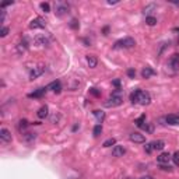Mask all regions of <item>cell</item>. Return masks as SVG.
I'll return each mask as SVG.
<instances>
[{
	"mask_svg": "<svg viewBox=\"0 0 179 179\" xmlns=\"http://www.w3.org/2000/svg\"><path fill=\"white\" fill-rule=\"evenodd\" d=\"M134 45H136V41L133 38H130V36H127L125 39L115 42L113 49H131V48H134Z\"/></svg>",
	"mask_w": 179,
	"mask_h": 179,
	"instance_id": "obj_1",
	"label": "cell"
},
{
	"mask_svg": "<svg viewBox=\"0 0 179 179\" xmlns=\"http://www.w3.org/2000/svg\"><path fill=\"white\" fill-rule=\"evenodd\" d=\"M122 102H123V97H122V95L112 94L111 97H109L108 99L103 102V106H106V108H115V106L122 105Z\"/></svg>",
	"mask_w": 179,
	"mask_h": 179,
	"instance_id": "obj_2",
	"label": "cell"
},
{
	"mask_svg": "<svg viewBox=\"0 0 179 179\" xmlns=\"http://www.w3.org/2000/svg\"><path fill=\"white\" fill-rule=\"evenodd\" d=\"M168 67L172 69L173 71H178L179 70V53H173L172 56L168 60Z\"/></svg>",
	"mask_w": 179,
	"mask_h": 179,
	"instance_id": "obj_3",
	"label": "cell"
},
{
	"mask_svg": "<svg viewBox=\"0 0 179 179\" xmlns=\"http://www.w3.org/2000/svg\"><path fill=\"white\" fill-rule=\"evenodd\" d=\"M55 8H56V16L57 17H62V16H64L66 13H69V6L66 4V3H62V2H57L55 4Z\"/></svg>",
	"mask_w": 179,
	"mask_h": 179,
	"instance_id": "obj_4",
	"label": "cell"
},
{
	"mask_svg": "<svg viewBox=\"0 0 179 179\" xmlns=\"http://www.w3.org/2000/svg\"><path fill=\"white\" fill-rule=\"evenodd\" d=\"M150 102H151L150 94H148L147 91H141V90H140V91H139V99H137V103H140V105H148Z\"/></svg>",
	"mask_w": 179,
	"mask_h": 179,
	"instance_id": "obj_5",
	"label": "cell"
},
{
	"mask_svg": "<svg viewBox=\"0 0 179 179\" xmlns=\"http://www.w3.org/2000/svg\"><path fill=\"white\" fill-rule=\"evenodd\" d=\"M45 25H46V22H45V20L41 18V17H36V18H34L32 21L30 22V28H31V30H39V28H45Z\"/></svg>",
	"mask_w": 179,
	"mask_h": 179,
	"instance_id": "obj_6",
	"label": "cell"
},
{
	"mask_svg": "<svg viewBox=\"0 0 179 179\" xmlns=\"http://www.w3.org/2000/svg\"><path fill=\"white\" fill-rule=\"evenodd\" d=\"M44 73H45V67L44 66L34 67V69L31 70V73H30V80H35V78H38L39 76H42Z\"/></svg>",
	"mask_w": 179,
	"mask_h": 179,
	"instance_id": "obj_7",
	"label": "cell"
},
{
	"mask_svg": "<svg viewBox=\"0 0 179 179\" xmlns=\"http://www.w3.org/2000/svg\"><path fill=\"white\" fill-rule=\"evenodd\" d=\"M129 139H130V141H133V143H139V144H141V143H145V137H144V134L137 133V131H134V133H130Z\"/></svg>",
	"mask_w": 179,
	"mask_h": 179,
	"instance_id": "obj_8",
	"label": "cell"
},
{
	"mask_svg": "<svg viewBox=\"0 0 179 179\" xmlns=\"http://www.w3.org/2000/svg\"><path fill=\"white\" fill-rule=\"evenodd\" d=\"M172 159V155H171L169 153H162V154H159L158 157H157V162H158L159 165H162V164H168V162Z\"/></svg>",
	"mask_w": 179,
	"mask_h": 179,
	"instance_id": "obj_9",
	"label": "cell"
},
{
	"mask_svg": "<svg viewBox=\"0 0 179 179\" xmlns=\"http://www.w3.org/2000/svg\"><path fill=\"white\" fill-rule=\"evenodd\" d=\"M48 90H52L55 94H60V92H62V83L59 80L52 81V83L48 85Z\"/></svg>",
	"mask_w": 179,
	"mask_h": 179,
	"instance_id": "obj_10",
	"label": "cell"
},
{
	"mask_svg": "<svg viewBox=\"0 0 179 179\" xmlns=\"http://www.w3.org/2000/svg\"><path fill=\"white\" fill-rule=\"evenodd\" d=\"M125 153H126V148L123 147V145H115L113 148H112V155L113 157H123L125 155Z\"/></svg>",
	"mask_w": 179,
	"mask_h": 179,
	"instance_id": "obj_11",
	"label": "cell"
},
{
	"mask_svg": "<svg viewBox=\"0 0 179 179\" xmlns=\"http://www.w3.org/2000/svg\"><path fill=\"white\" fill-rule=\"evenodd\" d=\"M0 140L4 143H10L11 141V133L7 130V129H0Z\"/></svg>",
	"mask_w": 179,
	"mask_h": 179,
	"instance_id": "obj_12",
	"label": "cell"
},
{
	"mask_svg": "<svg viewBox=\"0 0 179 179\" xmlns=\"http://www.w3.org/2000/svg\"><path fill=\"white\" fill-rule=\"evenodd\" d=\"M27 49H28V41L24 38V39H22V41L16 46V50H17V53H18V55H22V53H24Z\"/></svg>",
	"mask_w": 179,
	"mask_h": 179,
	"instance_id": "obj_13",
	"label": "cell"
},
{
	"mask_svg": "<svg viewBox=\"0 0 179 179\" xmlns=\"http://www.w3.org/2000/svg\"><path fill=\"white\" fill-rule=\"evenodd\" d=\"M46 91H48V87H44V88H38L36 91L31 92L28 97H30V98H41V97H44V95L46 94Z\"/></svg>",
	"mask_w": 179,
	"mask_h": 179,
	"instance_id": "obj_14",
	"label": "cell"
},
{
	"mask_svg": "<svg viewBox=\"0 0 179 179\" xmlns=\"http://www.w3.org/2000/svg\"><path fill=\"white\" fill-rule=\"evenodd\" d=\"M35 42H36V45H41V46H48V45H49V38L45 35H36Z\"/></svg>",
	"mask_w": 179,
	"mask_h": 179,
	"instance_id": "obj_15",
	"label": "cell"
},
{
	"mask_svg": "<svg viewBox=\"0 0 179 179\" xmlns=\"http://www.w3.org/2000/svg\"><path fill=\"white\" fill-rule=\"evenodd\" d=\"M85 60H87V63H88V66L91 67V69L97 67L98 60H97V57H95V55H87L85 56Z\"/></svg>",
	"mask_w": 179,
	"mask_h": 179,
	"instance_id": "obj_16",
	"label": "cell"
},
{
	"mask_svg": "<svg viewBox=\"0 0 179 179\" xmlns=\"http://www.w3.org/2000/svg\"><path fill=\"white\" fill-rule=\"evenodd\" d=\"M165 122L168 123V125H179V116H176V115H168L167 117H165Z\"/></svg>",
	"mask_w": 179,
	"mask_h": 179,
	"instance_id": "obj_17",
	"label": "cell"
},
{
	"mask_svg": "<svg viewBox=\"0 0 179 179\" xmlns=\"http://www.w3.org/2000/svg\"><path fill=\"white\" fill-rule=\"evenodd\" d=\"M38 117L39 119H45V117L48 116V115H49V108H48L46 105H44V106H41V108H39V111H38Z\"/></svg>",
	"mask_w": 179,
	"mask_h": 179,
	"instance_id": "obj_18",
	"label": "cell"
},
{
	"mask_svg": "<svg viewBox=\"0 0 179 179\" xmlns=\"http://www.w3.org/2000/svg\"><path fill=\"white\" fill-rule=\"evenodd\" d=\"M92 113H94V116L97 117L98 123L101 125V123L103 122V119H105V112H103V111H99V109H97V111H94Z\"/></svg>",
	"mask_w": 179,
	"mask_h": 179,
	"instance_id": "obj_19",
	"label": "cell"
},
{
	"mask_svg": "<svg viewBox=\"0 0 179 179\" xmlns=\"http://www.w3.org/2000/svg\"><path fill=\"white\" fill-rule=\"evenodd\" d=\"M153 74H154V70L151 69V67H144V69L141 70V76H143V78H150Z\"/></svg>",
	"mask_w": 179,
	"mask_h": 179,
	"instance_id": "obj_20",
	"label": "cell"
},
{
	"mask_svg": "<svg viewBox=\"0 0 179 179\" xmlns=\"http://www.w3.org/2000/svg\"><path fill=\"white\" fill-rule=\"evenodd\" d=\"M140 127L143 129V130L145 131V133H148V134H151L154 131V126H153V123H143L141 126H140Z\"/></svg>",
	"mask_w": 179,
	"mask_h": 179,
	"instance_id": "obj_21",
	"label": "cell"
},
{
	"mask_svg": "<svg viewBox=\"0 0 179 179\" xmlns=\"http://www.w3.org/2000/svg\"><path fill=\"white\" fill-rule=\"evenodd\" d=\"M153 147H154V150L161 151V150H164L165 143L162 141V140H155V141H153Z\"/></svg>",
	"mask_w": 179,
	"mask_h": 179,
	"instance_id": "obj_22",
	"label": "cell"
},
{
	"mask_svg": "<svg viewBox=\"0 0 179 179\" xmlns=\"http://www.w3.org/2000/svg\"><path fill=\"white\" fill-rule=\"evenodd\" d=\"M145 24L150 25V27H154V25L157 24V18L153 17V16H147L145 17Z\"/></svg>",
	"mask_w": 179,
	"mask_h": 179,
	"instance_id": "obj_23",
	"label": "cell"
},
{
	"mask_svg": "<svg viewBox=\"0 0 179 179\" xmlns=\"http://www.w3.org/2000/svg\"><path fill=\"white\" fill-rule=\"evenodd\" d=\"M139 91H140V90H134V91L130 94L131 103H137V99H139Z\"/></svg>",
	"mask_w": 179,
	"mask_h": 179,
	"instance_id": "obj_24",
	"label": "cell"
},
{
	"mask_svg": "<svg viewBox=\"0 0 179 179\" xmlns=\"http://www.w3.org/2000/svg\"><path fill=\"white\" fill-rule=\"evenodd\" d=\"M102 133V126L98 123V125H95L94 126V130H92V134H94V137H98L99 134Z\"/></svg>",
	"mask_w": 179,
	"mask_h": 179,
	"instance_id": "obj_25",
	"label": "cell"
},
{
	"mask_svg": "<svg viewBox=\"0 0 179 179\" xmlns=\"http://www.w3.org/2000/svg\"><path fill=\"white\" fill-rule=\"evenodd\" d=\"M28 125H30V123H28L27 119H21V120H20V123H18V129H20V130H25V129L28 127Z\"/></svg>",
	"mask_w": 179,
	"mask_h": 179,
	"instance_id": "obj_26",
	"label": "cell"
},
{
	"mask_svg": "<svg viewBox=\"0 0 179 179\" xmlns=\"http://www.w3.org/2000/svg\"><path fill=\"white\" fill-rule=\"evenodd\" d=\"M116 144V140L115 139H108V140H105V141H103V147H112V145H115Z\"/></svg>",
	"mask_w": 179,
	"mask_h": 179,
	"instance_id": "obj_27",
	"label": "cell"
},
{
	"mask_svg": "<svg viewBox=\"0 0 179 179\" xmlns=\"http://www.w3.org/2000/svg\"><path fill=\"white\" fill-rule=\"evenodd\" d=\"M24 139L27 140V141H32V140L36 139V133H25L24 134Z\"/></svg>",
	"mask_w": 179,
	"mask_h": 179,
	"instance_id": "obj_28",
	"label": "cell"
},
{
	"mask_svg": "<svg viewBox=\"0 0 179 179\" xmlns=\"http://www.w3.org/2000/svg\"><path fill=\"white\" fill-rule=\"evenodd\" d=\"M144 151L147 154H151L154 151V147H153V143H145V145H144Z\"/></svg>",
	"mask_w": 179,
	"mask_h": 179,
	"instance_id": "obj_29",
	"label": "cell"
},
{
	"mask_svg": "<svg viewBox=\"0 0 179 179\" xmlns=\"http://www.w3.org/2000/svg\"><path fill=\"white\" fill-rule=\"evenodd\" d=\"M172 161L175 165H179V151H176V153H173L172 155Z\"/></svg>",
	"mask_w": 179,
	"mask_h": 179,
	"instance_id": "obj_30",
	"label": "cell"
},
{
	"mask_svg": "<svg viewBox=\"0 0 179 179\" xmlns=\"http://www.w3.org/2000/svg\"><path fill=\"white\" fill-rule=\"evenodd\" d=\"M144 122H145V115H143V116H140L139 119H137V120H136V122H134V123H136V125H137V126H139V127H140V126H141V125H143V123H144Z\"/></svg>",
	"mask_w": 179,
	"mask_h": 179,
	"instance_id": "obj_31",
	"label": "cell"
},
{
	"mask_svg": "<svg viewBox=\"0 0 179 179\" xmlns=\"http://www.w3.org/2000/svg\"><path fill=\"white\" fill-rule=\"evenodd\" d=\"M41 8L45 11V13H49L50 11V6L48 3H41Z\"/></svg>",
	"mask_w": 179,
	"mask_h": 179,
	"instance_id": "obj_32",
	"label": "cell"
},
{
	"mask_svg": "<svg viewBox=\"0 0 179 179\" xmlns=\"http://www.w3.org/2000/svg\"><path fill=\"white\" fill-rule=\"evenodd\" d=\"M153 8H155V6H154V4L145 6V7H144V14H150V13H151V10H153Z\"/></svg>",
	"mask_w": 179,
	"mask_h": 179,
	"instance_id": "obj_33",
	"label": "cell"
},
{
	"mask_svg": "<svg viewBox=\"0 0 179 179\" xmlns=\"http://www.w3.org/2000/svg\"><path fill=\"white\" fill-rule=\"evenodd\" d=\"M8 27H3L2 28V32H0V36H2V38H4V36H7V34H8Z\"/></svg>",
	"mask_w": 179,
	"mask_h": 179,
	"instance_id": "obj_34",
	"label": "cell"
},
{
	"mask_svg": "<svg viewBox=\"0 0 179 179\" xmlns=\"http://www.w3.org/2000/svg\"><path fill=\"white\" fill-rule=\"evenodd\" d=\"M70 28H73V30H77L78 28V22H77V20H71V22H70Z\"/></svg>",
	"mask_w": 179,
	"mask_h": 179,
	"instance_id": "obj_35",
	"label": "cell"
},
{
	"mask_svg": "<svg viewBox=\"0 0 179 179\" xmlns=\"http://www.w3.org/2000/svg\"><path fill=\"white\" fill-rule=\"evenodd\" d=\"M127 76L130 78H134V77H136V70H134V69H129L127 70Z\"/></svg>",
	"mask_w": 179,
	"mask_h": 179,
	"instance_id": "obj_36",
	"label": "cell"
},
{
	"mask_svg": "<svg viewBox=\"0 0 179 179\" xmlns=\"http://www.w3.org/2000/svg\"><path fill=\"white\" fill-rule=\"evenodd\" d=\"M161 169H164V171H172V167H171V165H168V164H162L161 165Z\"/></svg>",
	"mask_w": 179,
	"mask_h": 179,
	"instance_id": "obj_37",
	"label": "cell"
},
{
	"mask_svg": "<svg viewBox=\"0 0 179 179\" xmlns=\"http://www.w3.org/2000/svg\"><path fill=\"white\" fill-rule=\"evenodd\" d=\"M90 92H91L92 95H95V97H99V95H101V92L97 91V88H91V90H90Z\"/></svg>",
	"mask_w": 179,
	"mask_h": 179,
	"instance_id": "obj_38",
	"label": "cell"
},
{
	"mask_svg": "<svg viewBox=\"0 0 179 179\" xmlns=\"http://www.w3.org/2000/svg\"><path fill=\"white\" fill-rule=\"evenodd\" d=\"M59 119H60V115H53V116H52V123H55V122H57V120Z\"/></svg>",
	"mask_w": 179,
	"mask_h": 179,
	"instance_id": "obj_39",
	"label": "cell"
},
{
	"mask_svg": "<svg viewBox=\"0 0 179 179\" xmlns=\"http://www.w3.org/2000/svg\"><path fill=\"white\" fill-rule=\"evenodd\" d=\"M113 85L116 88H120V80H113Z\"/></svg>",
	"mask_w": 179,
	"mask_h": 179,
	"instance_id": "obj_40",
	"label": "cell"
},
{
	"mask_svg": "<svg viewBox=\"0 0 179 179\" xmlns=\"http://www.w3.org/2000/svg\"><path fill=\"white\" fill-rule=\"evenodd\" d=\"M140 179H154L153 176H148V175H145V176H141V178Z\"/></svg>",
	"mask_w": 179,
	"mask_h": 179,
	"instance_id": "obj_41",
	"label": "cell"
},
{
	"mask_svg": "<svg viewBox=\"0 0 179 179\" xmlns=\"http://www.w3.org/2000/svg\"><path fill=\"white\" fill-rule=\"evenodd\" d=\"M108 31H109V28H108V27L103 28V35H108Z\"/></svg>",
	"mask_w": 179,
	"mask_h": 179,
	"instance_id": "obj_42",
	"label": "cell"
},
{
	"mask_svg": "<svg viewBox=\"0 0 179 179\" xmlns=\"http://www.w3.org/2000/svg\"><path fill=\"white\" fill-rule=\"evenodd\" d=\"M108 4H117V2H112V0H108Z\"/></svg>",
	"mask_w": 179,
	"mask_h": 179,
	"instance_id": "obj_43",
	"label": "cell"
},
{
	"mask_svg": "<svg viewBox=\"0 0 179 179\" xmlns=\"http://www.w3.org/2000/svg\"><path fill=\"white\" fill-rule=\"evenodd\" d=\"M175 32H178V35H179V28H175Z\"/></svg>",
	"mask_w": 179,
	"mask_h": 179,
	"instance_id": "obj_44",
	"label": "cell"
}]
</instances>
